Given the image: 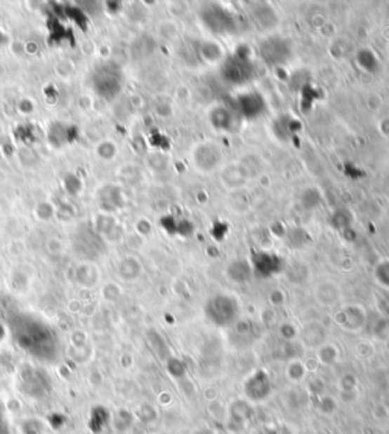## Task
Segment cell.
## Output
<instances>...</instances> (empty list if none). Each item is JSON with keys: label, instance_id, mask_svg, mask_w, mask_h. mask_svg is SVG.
<instances>
[{"label": "cell", "instance_id": "cell-4", "mask_svg": "<svg viewBox=\"0 0 389 434\" xmlns=\"http://www.w3.org/2000/svg\"><path fill=\"white\" fill-rule=\"evenodd\" d=\"M245 392H246L248 398H251L253 401L265 400L266 396L271 393V381H270V377H268L265 372H257V374H254V375L246 381Z\"/></svg>", "mask_w": 389, "mask_h": 434}, {"label": "cell", "instance_id": "cell-3", "mask_svg": "<svg viewBox=\"0 0 389 434\" xmlns=\"http://www.w3.org/2000/svg\"><path fill=\"white\" fill-rule=\"evenodd\" d=\"M207 315L216 325L233 324L239 315V307L233 298L230 297H215L211 298L207 306Z\"/></svg>", "mask_w": 389, "mask_h": 434}, {"label": "cell", "instance_id": "cell-5", "mask_svg": "<svg viewBox=\"0 0 389 434\" xmlns=\"http://www.w3.org/2000/svg\"><path fill=\"white\" fill-rule=\"evenodd\" d=\"M2 430H4V421L2 416H0V434H2Z\"/></svg>", "mask_w": 389, "mask_h": 434}, {"label": "cell", "instance_id": "cell-1", "mask_svg": "<svg viewBox=\"0 0 389 434\" xmlns=\"http://www.w3.org/2000/svg\"><path fill=\"white\" fill-rule=\"evenodd\" d=\"M18 348L43 363H52L58 357V341L51 327L29 316H20L11 325Z\"/></svg>", "mask_w": 389, "mask_h": 434}, {"label": "cell", "instance_id": "cell-2", "mask_svg": "<svg viewBox=\"0 0 389 434\" xmlns=\"http://www.w3.org/2000/svg\"><path fill=\"white\" fill-rule=\"evenodd\" d=\"M18 387L20 392L31 400H43L52 391V381L48 372L40 367L26 366L18 374Z\"/></svg>", "mask_w": 389, "mask_h": 434}]
</instances>
